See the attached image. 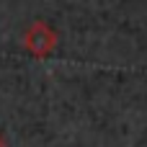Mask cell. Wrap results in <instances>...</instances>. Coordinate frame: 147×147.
Returning <instances> with one entry per match:
<instances>
[{"label": "cell", "mask_w": 147, "mask_h": 147, "mask_svg": "<svg viewBox=\"0 0 147 147\" xmlns=\"http://www.w3.org/2000/svg\"><path fill=\"white\" fill-rule=\"evenodd\" d=\"M23 47L34 59H47L57 49V34L47 21H34L23 34Z\"/></svg>", "instance_id": "1"}, {"label": "cell", "mask_w": 147, "mask_h": 147, "mask_svg": "<svg viewBox=\"0 0 147 147\" xmlns=\"http://www.w3.org/2000/svg\"><path fill=\"white\" fill-rule=\"evenodd\" d=\"M0 147H5V140H3V134H0Z\"/></svg>", "instance_id": "2"}]
</instances>
